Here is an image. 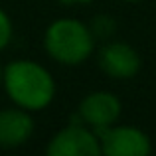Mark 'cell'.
Returning a JSON list of instances; mask_svg holds the SVG:
<instances>
[{"mask_svg":"<svg viewBox=\"0 0 156 156\" xmlns=\"http://www.w3.org/2000/svg\"><path fill=\"white\" fill-rule=\"evenodd\" d=\"M99 65L113 79H130L140 69V57L129 44L111 42L101 48Z\"/></svg>","mask_w":156,"mask_h":156,"instance_id":"obj_6","label":"cell"},{"mask_svg":"<svg viewBox=\"0 0 156 156\" xmlns=\"http://www.w3.org/2000/svg\"><path fill=\"white\" fill-rule=\"evenodd\" d=\"M125 2H140V0H125Z\"/></svg>","mask_w":156,"mask_h":156,"instance_id":"obj_11","label":"cell"},{"mask_svg":"<svg viewBox=\"0 0 156 156\" xmlns=\"http://www.w3.org/2000/svg\"><path fill=\"white\" fill-rule=\"evenodd\" d=\"M48 156H99L101 142L95 133L81 125L61 129L46 146Z\"/></svg>","mask_w":156,"mask_h":156,"instance_id":"obj_3","label":"cell"},{"mask_svg":"<svg viewBox=\"0 0 156 156\" xmlns=\"http://www.w3.org/2000/svg\"><path fill=\"white\" fill-rule=\"evenodd\" d=\"M77 113H79L81 121L91 125L99 133V130L111 126L119 119V115H121V101L109 91H95V93H89L81 101Z\"/></svg>","mask_w":156,"mask_h":156,"instance_id":"obj_5","label":"cell"},{"mask_svg":"<svg viewBox=\"0 0 156 156\" xmlns=\"http://www.w3.org/2000/svg\"><path fill=\"white\" fill-rule=\"evenodd\" d=\"M101 142V154L107 156H146L150 152V140L142 130L134 126H107L97 133Z\"/></svg>","mask_w":156,"mask_h":156,"instance_id":"obj_4","label":"cell"},{"mask_svg":"<svg viewBox=\"0 0 156 156\" xmlns=\"http://www.w3.org/2000/svg\"><path fill=\"white\" fill-rule=\"evenodd\" d=\"M59 2L65 6H73V4H89L91 0H59Z\"/></svg>","mask_w":156,"mask_h":156,"instance_id":"obj_9","label":"cell"},{"mask_svg":"<svg viewBox=\"0 0 156 156\" xmlns=\"http://www.w3.org/2000/svg\"><path fill=\"white\" fill-rule=\"evenodd\" d=\"M34 134V119L22 107L0 111V148H16Z\"/></svg>","mask_w":156,"mask_h":156,"instance_id":"obj_7","label":"cell"},{"mask_svg":"<svg viewBox=\"0 0 156 156\" xmlns=\"http://www.w3.org/2000/svg\"><path fill=\"white\" fill-rule=\"evenodd\" d=\"M2 83L8 97L26 111H42L55 97V81L44 65L30 59H16L2 69Z\"/></svg>","mask_w":156,"mask_h":156,"instance_id":"obj_1","label":"cell"},{"mask_svg":"<svg viewBox=\"0 0 156 156\" xmlns=\"http://www.w3.org/2000/svg\"><path fill=\"white\" fill-rule=\"evenodd\" d=\"M10 40H12V20L0 8V50H4L10 44Z\"/></svg>","mask_w":156,"mask_h":156,"instance_id":"obj_8","label":"cell"},{"mask_svg":"<svg viewBox=\"0 0 156 156\" xmlns=\"http://www.w3.org/2000/svg\"><path fill=\"white\" fill-rule=\"evenodd\" d=\"M0 85H2V67H0Z\"/></svg>","mask_w":156,"mask_h":156,"instance_id":"obj_10","label":"cell"},{"mask_svg":"<svg viewBox=\"0 0 156 156\" xmlns=\"http://www.w3.org/2000/svg\"><path fill=\"white\" fill-rule=\"evenodd\" d=\"M95 36L83 22L73 18H59L48 26L44 34V48L48 55L63 65H79L91 55Z\"/></svg>","mask_w":156,"mask_h":156,"instance_id":"obj_2","label":"cell"}]
</instances>
